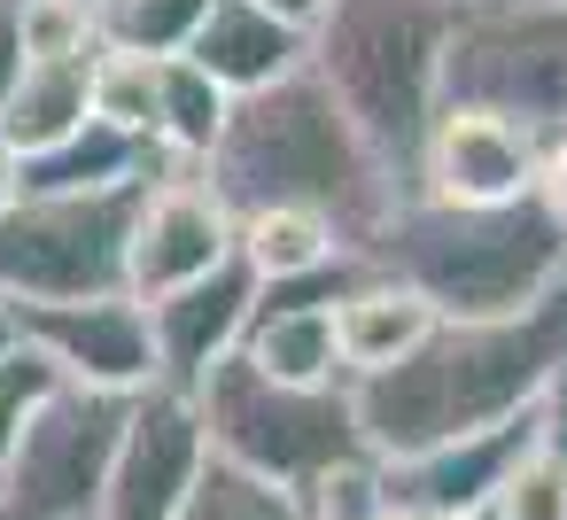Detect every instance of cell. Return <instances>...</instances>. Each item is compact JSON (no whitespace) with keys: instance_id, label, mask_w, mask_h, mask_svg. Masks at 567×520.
<instances>
[{"instance_id":"obj_24","label":"cell","mask_w":567,"mask_h":520,"mask_svg":"<svg viewBox=\"0 0 567 520\" xmlns=\"http://www.w3.org/2000/svg\"><path fill=\"white\" fill-rule=\"evenodd\" d=\"M17 24H24V63H86V55H102L94 0H17Z\"/></svg>"},{"instance_id":"obj_2","label":"cell","mask_w":567,"mask_h":520,"mask_svg":"<svg viewBox=\"0 0 567 520\" xmlns=\"http://www.w3.org/2000/svg\"><path fill=\"white\" fill-rule=\"evenodd\" d=\"M203 179L234 218H249V210H311V218H327L350 241V257L404 202V187L381 171V156L365 148L350 110L319 86L311 63L296 79L234 102L218 148L203 156Z\"/></svg>"},{"instance_id":"obj_34","label":"cell","mask_w":567,"mask_h":520,"mask_svg":"<svg viewBox=\"0 0 567 520\" xmlns=\"http://www.w3.org/2000/svg\"><path fill=\"white\" fill-rule=\"evenodd\" d=\"M466 520H505V512H497V505H482V512H466Z\"/></svg>"},{"instance_id":"obj_3","label":"cell","mask_w":567,"mask_h":520,"mask_svg":"<svg viewBox=\"0 0 567 520\" xmlns=\"http://www.w3.org/2000/svg\"><path fill=\"white\" fill-rule=\"evenodd\" d=\"M358 257L381 280H404L412 295H427L443 319H513V311H536L551 288H567V226L536 195L497 210L404 195Z\"/></svg>"},{"instance_id":"obj_13","label":"cell","mask_w":567,"mask_h":520,"mask_svg":"<svg viewBox=\"0 0 567 520\" xmlns=\"http://www.w3.org/2000/svg\"><path fill=\"white\" fill-rule=\"evenodd\" d=\"M257 295H265V280L241 264V249H234L218 272H203V280L172 288V295H156V303H148L156 381L195 396V388L241 350V334H249V319H257Z\"/></svg>"},{"instance_id":"obj_31","label":"cell","mask_w":567,"mask_h":520,"mask_svg":"<svg viewBox=\"0 0 567 520\" xmlns=\"http://www.w3.org/2000/svg\"><path fill=\"white\" fill-rule=\"evenodd\" d=\"M257 9H272V17H288V24H303V32H311V24L327 17V0H257Z\"/></svg>"},{"instance_id":"obj_21","label":"cell","mask_w":567,"mask_h":520,"mask_svg":"<svg viewBox=\"0 0 567 520\" xmlns=\"http://www.w3.org/2000/svg\"><path fill=\"white\" fill-rule=\"evenodd\" d=\"M210 9H218V0H94V32L117 55L164 63V55H187V40L203 32Z\"/></svg>"},{"instance_id":"obj_6","label":"cell","mask_w":567,"mask_h":520,"mask_svg":"<svg viewBox=\"0 0 567 520\" xmlns=\"http://www.w3.org/2000/svg\"><path fill=\"white\" fill-rule=\"evenodd\" d=\"M528 125L536 141L567 133V0H482L451 17L443 102Z\"/></svg>"},{"instance_id":"obj_16","label":"cell","mask_w":567,"mask_h":520,"mask_svg":"<svg viewBox=\"0 0 567 520\" xmlns=\"http://www.w3.org/2000/svg\"><path fill=\"white\" fill-rule=\"evenodd\" d=\"M187 63L241 102V94H265V86L296 79L311 63V32L272 17V9H257V0H218L203 17V32L187 40Z\"/></svg>"},{"instance_id":"obj_11","label":"cell","mask_w":567,"mask_h":520,"mask_svg":"<svg viewBox=\"0 0 567 520\" xmlns=\"http://www.w3.org/2000/svg\"><path fill=\"white\" fill-rule=\"evenodd\" d=\"M536 156H544V141L513 117L435 110V125L420 141V164H412V195L420 202H458V210H497V202H520L536 187Z\"/></svg>"},{"instance_id":"obj_26","label":"cell","mask_w":567,"mask_h":520,"mask_svg":"<svg viewBox=\"0 0 567 520\" xmlns=\"http://www.w3.org/2000/svg\"><path fill=\"white\" fill-rule=\"evenodd\" d=\"M505 520H567V466L559 458H544L536 443L520 450V466L505 474V489L489 497Z\"/></svg>"},{"instance_id":"obj_5","label":"cell","mask_w":567,"mask_h":520,"mask_svg":"<svg viewBox=\"0 0 567 520\" xmlns=\"http://www.w3.org/2000/svg\"><path fill=\"white\" fill-rule=\"evenodd\" d=\"M203 404V427H210V450L280 481V489H319L350 466H373L365 458V435H358V404H350V381L334 388H288V381H265L241 350L195 388Z\"/></svg>"},{"instance_id":"obj_27","label":"cell","mask_w":567,"mask_h":520,"mask_svg":"<svg viewBox=\"0 0 567 520\" xmlns=\"http://www.w3.org/2000/svg\"><path fill=\"white\" fill-rule=\"evenodd\" d=\"M311 520H381V481H373V466H350V474L319 481V489H311Z\"/></svg>"},{"instance_id":"obj_8","label":"cell","mask_w":567,"mask_h":520,"mask_svg":"<svg viewBox=\"0 0 567 520\" xmlns=\"http://www.w3.org/2000/svg\"><path fill=\"white\" fill-rule=\"evenodd\" d=\"M125 412H133V396H102V388L63 381L32 412L17 458L0 466V520H102Z\"/></svg>"},{"instance_id":"obj_1","label":"cell","mask_w":567,"mask_h":520,"mask_svg":"<svg viewBox=\"0 0 567 520\" xmlns=\"http://www.w3.org/2000/svg\"><path fill=\"white\" fill-rule=\"evenodd\" d=\"M567 373V288L513 319H443L404 365L350 381L365 458H420L435 443L528 419L536 396Z\"/></svg>"},{"instance_id":"obj_20","label":"cell","mask_w":567,"mask_h":520,"mask_svg":"<svg viewBox=\"0 0 567 520\" xmlns=\"http://www.w3.org/2000/svg\"><path fill=\"white\" fill-rule=\"evenodd\" d=\"M226 117H234V94L210 86L187 55H164V71H156V148H164L172 164L203 171V156H210L218 133H226Z\"/></svg>"},{"instance_id":"obj_17","label":"cell","mask_w":567,"mask_h":520,"mask_svg":"<svg viewBox=\"0 0 567 520\" xmlns=\"http://www.w3.org/2000/svg\"><path fill=\"white\" fill-rule=\"evenodd\" d=\"M443 326V311L427 295H412L404 280H381L365 264V280L334 303V357H342V381H373L389 365H404L427 334Z\"/></svg>"},{"instance_id":"obj_29","label":"cell","mask_w":567,"mask_h":520,"mask_svg":"<svg viewBox=\"0 0 567 520\" xmlns=\"http://www.w3.org/2000/svg\"><path fill=\"white\" fill-rule=\"evenodd\" d=\"M17 79H24V24H17V0H0V110H9Z\"/></svg>"},{"instance_id":"obj_18","label":"cell","mask_w":567,"mask_h":520,"mask_svg":"<svg viewBox=\"0 0 567 520\" xmlns=\"http://www.w3.org/2000/svg\"><path fill=\"white\" fill-rule=\"evenodd\" d=\"M86 125H94V55L86 63H24L9 110H0V141H9L24 164L63 148Z\"/></svg>"},{"instance_id":"obj_4","label":"cell","mask_w":567,"mask_h":520,"mask_svg":"<svg viewBox=\"0 0 567 520\" xmlns=\"http://www.w3.org/2000/svg\"><path fill=\"white\" fill-rule=\"evenodd\" d=\"M451 0H327L311 24V71L350 110L381 171L412 195L420 141L443 102V40H451Z\"/></svg>"},{"instance_id":"obj_7","label":"cell","mask_w":567,"mask_h":520,"mask_svg":"<svg viewBox=\"0 0 567 520\" xmlns=\"http://www.w3.org/2000/svg\"><path fill=\"white\" fill-rule=\"evenodd\" d=\"M148 179L102 195H17L0 210V303H102L125 295V241Z\"/></svg>"},{"instance_id":"obj_15","label":"cell","mask_w":567,"mask_h":520,"mask_svg":"<svg viewBox=\"0 0 567 520\" xmlns=\"http://www.w3.org/2000/svg\"><path fill=\"white\" fill-rule=\"evenodd\" d=\"M528 443H536V419H505V427L435 443V450H420V458H389V466H373V481H381V505H396V512L466 520V512H482V505L505 489V474L520 466Z\"/></svg>"},{"instance_id":"obj_23","label":"cell","mask_w":567,"mask_h":520,"mask_svg":"<svg viewBox=\"0 0 567 520\" xmlns=\"http://www.w3.org/2000/svg\"><path fill=\"white\" fill-rule=\"evenodd\" d=\"M156 71H164V63H148V55L102 48V55H94V125H110V133H125V141H141V148H156Z\"/></svg>"},{"instance_id":"obj_35","label":"cell","mask_w":567,"mask_h":520,"mask_svg":"<svg viewBox=\"0 0 567 520\" xmlns=\"http://www.w3.org/2000/svg\"><path fill=\"white\" fill-rule=\"evenodd\" d=\"M451 9H482V0H451Z\"/></svg>"},{"instance_id":"obj_30","label":"cell","mask_w":567,"mask_h":520,"mask_svg":"<svg viewBox=\"0 0 567 520\" xmlns=\"http://www.w3.org/2000/svg\"><path fill=\"white\" fill-rule=\"evenodd\" d=\"M17 195H24V156H17L9 141H0V210H9Z\"/></svg>"},{"instance_id":"obj_9","label":"cell","mask_w":567,"mask_h":520,"mask_svg":"<svg viewBox=\"0 0 567 520\" xmlns=\"http://www.w3.org/2000/svg\"><path fill=\"white\" fill-rule=\"evenodd\" d=\"M210 466V427L203 404L187 388H141L110 458V489H102V520H179L195 474Z\"/></svg>"},{"instance_id":"obj_22","label":"cell","mask_w":567,"mask_h":520,"mask_svg":"<svg viewBox=\"0 0 567 520\" xmlns=\"http://www.w3.org/2000/svg\"><path fill=\"white\" fill-rule=\"evenodd\" d=\"M179 520H311V497L280 489V481H265V474H249V466H234V458L210 450V466L195 474Z\"/></svg>"},{"instance_id":"obj_19","label":"cell","mask_w":567,"mask_h":520,"mask_svg":"<svg viewBox=\"0 0 567 520\" xmlns=\"http://www.w3.org/2000/svg\"><path fill=\"white\" fill-rule=\"evenodd\" d=\"M234 249H241V264L265 288L311 280V272H327V264L350 257V241L327 218H311V210H249V218H234Z\"/></svg>"},{"instance_id":"obj_12","label":"cell","mask_w":567,"mask_h":520,"mask_svg":"<svg viewBox=\"0 0 567 520\" xmlns=\"http://www.w3.org/2000/svg\"><path fill=\"white\" fill-rule=\"evenodd\" d=\"M226 257H234V210L210 195L203 171H172L141 195V218L125 241V295L156 303V295L218 272Z\"/></svg>"},{"instance_id":"obj_32","label":"cell","mask_w":567,"mask_h":520,"mask_svg":"<svg viewBox=\"0 0 567 520\" xmlns=\"http://www.w3.org/2000/svg\"><path fill=\"white\" fill-rule=\"evenodd\" d=\"M17 342H24V334H17V303H0V357H9Z\"/></svg>"},{"instance_id":"obj_28","label":"cell","mask_w":567,"mask_h":520,"mask_svg":"<svg viewBox=\"0 0 567 520\" xmlns=\"http://www.w3.org/2000/svg\"><path fill=\"white\" fill-rule=\"evenodd\" d=\"M528 195L567 226V133H551V141H544V156H536V187H528Z\"/></svg>"},{"instance_id":"obj_25","label":"cell","mask_w":567,"mask_h":520,"mask_svg":"<svg viewBox=\"0 0 567 520\" xmlns=\"http://www.w3.org/2000/svg\"><path fill=\"white\" fill-rule=\"evenodd\" d=\"M55 388H63V373H55L32 342H17L9 357H0V466L17 458V443H24V427H32V412H40Z\"/></svg>"},{"instance_id":"obj_14","label":"cell","mask_w":567,"mask_h":520,"mask_svg":"<svg viewBox=\"0 0 567 520\" xmlns=\"http://www.w3.org/2000/svg\"><path fill=\"white\" fill-rule=\"evenodd\" d=\"M365 280V257H342L311 280H288V288H265L257 295V319L241 334V357L265 373V381H288V388H334L342 381V357H334V303Z\"/></svg>"},{"instance_id":"obj_33","label":"cell","mask_w":567,"mask_h":520,"mask_svg":"<svg viewBox=\"0 0 567 520\" xmlns=\"http://www.w3.org/2000/svg\"><path fill=\"white\" fill-rule=\"evenodd\" d=\"M381 520H435V512H396V505H381Z\"/></svg>"},{"instance_id":"obj_10","label":"cell","mask_w":567,"mask_h":520,"mask_svg":"<svg viewBox=\"0 0 567 520\" xmlns=\"http://www.w3.org/2000/svg\"><path fill=\"white\" fill-rule=\"evenodd\" d=\"M17 334L71 381V388H102V396H141L156 388V334H148V303L133 295H102V303H24Z\"/></svg>"}]
</instances>
